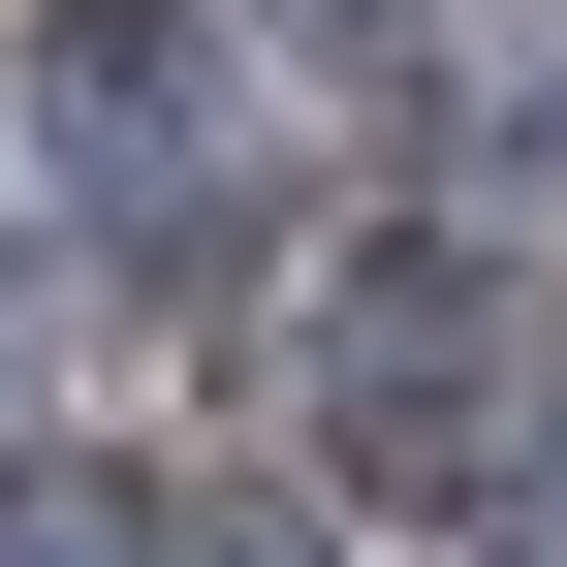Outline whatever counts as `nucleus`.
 I'll return each mask as SVG.
<instances>
[{
	"instance_id": "1",
	"label": "nucleus",
	"mask_w": 567,
	"mask_h": 567,
	"mask_svg": "<svg viewBox=\"0 0 567 567\" xmlns=\"http://www.w3.org/2000/svg\"><path fill=\"white\" fill-rule=\"evenodd\" d=\"M505 410H536V284L505 252H379L316 316V442L347 473H505Z\"/></svg>"
},
{
	"instance_id": "4",
	"label": "nucleus",
	"mask_w": 567,
	"mask_h": 567,
	"mask_svg": "<svg viewBox=\"0 0 567 567\" xmlns=\"http://www.w3.org/2000/svg\"><path fill=\"white\" fill-rule=\"evenodd\" d=\"M284 32H379V0H284Z\"/></svg>"
},
{
	"instance_id": "2",
	"label": "nucleus",
	"mask_w": 567,
	"mask_h": 567,
	"mask_svg": "<svg viewBox=\"0 0 567 567\" xmlns=\"http://www.w3.org/2000/svg\"><path fill=\"white\" fill-rule=\"evenodd\" d=\"M32 126L95 189V252H221V32L189 0H32Z\"/></svg>"
},
{
	"instance_id": "3",
	"label": "nucleus",
	"mask_w": 567,
	"mask_h": 567,
	"mask_svg": "<svg viewBox=\"0 0 567 567\" xmlns=\"http://www.w3.org/2000/svg\"><path fill=\"white\" fill-rule=\"evenodd\" d=\"M95 567H316V536H284L252 473H126V505H95Z\"/></svg>"
}]
</instances>
